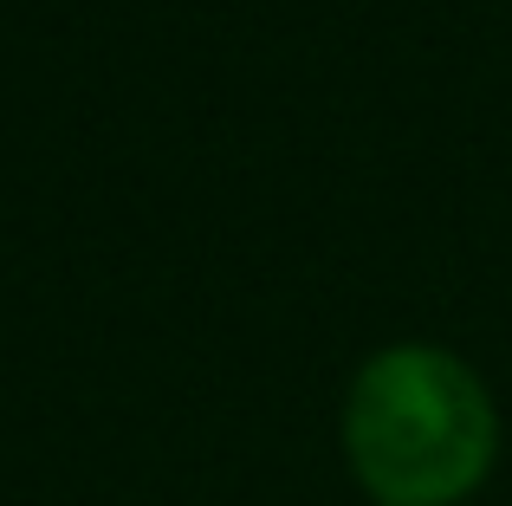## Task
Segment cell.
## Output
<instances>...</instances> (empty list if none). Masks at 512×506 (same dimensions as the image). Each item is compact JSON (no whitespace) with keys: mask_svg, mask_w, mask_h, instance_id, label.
I'll return each mask as SVG.
<instances>
[{"mask_svg":"<svg viewBox=\"0 0 512 506\" xmlns=\"http://www.w3.org/2000/svg\"><path fill=\"white\" fill-rule=\"evenodd\" d=\"M500 455V409L441 344H389L344 396V461L370 506H474Z\"/></svg>","mask_w":512,"mask_h":506,"instance_id":"1","label":"cell"}]
</instances>
